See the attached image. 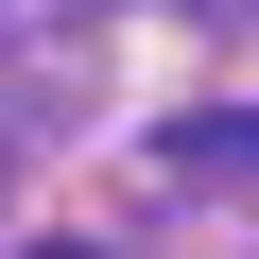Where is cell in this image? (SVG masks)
Segmentation results:
<instances>
[{"mask_svg": "<svg viewBox=\"0 0 259 259\" xmlns=\"http://www.w3.org/2000/svg\"><path fill=\"white\" fill-rule=\"evenodd\" d=\"M18 259H104V242H18Z\"/></svg>", "mask_w": 259, "mask_h": 259, "instance_id": "6da1fadb", "label": "cell"}, {"mask_svg": "<svg viewBox=\"0 0 259 259\" xmlns=\"http://www.w3.org/2000/svg\"><path fill=\"white\" fill-rule=\"evenodd\" d=\"M242 156H259V121H242Z\"/></svg>", "mask_w": 259, "mask_h": 259, "instance_id": "7a4b0ae2", "label": "cell"}]
</instances>
